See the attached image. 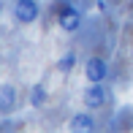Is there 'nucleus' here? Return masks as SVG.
<instances>
[{
    "instance_id": "1",
    "label": "nucleus",
    "mask_w": 133,
    "mask_h": 133,
    "mask_svg": "<svg viewBox=\"0 0 133 133\" xmlns=\"http://www.w3.org/2000/svg\"><path fill=\"white\" fill-rule=\"evenodd\" d=\"M38 14H41V8H38L35 0H16V5H14L16 22H22V25H33V22L38 19Z\"/></svg>"
},
{
    "instance_id": "2",
    "label": "nucleus",
    "mask_w": 133,
    "mask_h": 133,
    "mask_svg": "<svg viewBox=\"0 0 133 133\" xmlns=\"http://www.w3.org/2000/svg\"><path fill=\"white\" fill-rule=\"evenodd\" d=\"M57 22H60V27H63L65 33H76V30L82 27V14L74 5H63V8L57 11Z\"/></svg>"
},
{
    "instance_id": "3",
    "label": "nucleus",
    "mask_w": 133,
    "mask_h": 133,
    "mask_svg": "<svg viewBox=\"0 0 133 133\" xmlns=\"http://www.w3.org/2000/svg\"><path fill=\"white\" fill-rule=\"evenodd\" d=\"M106 74H109L106 60H101V57H90L87 63H84V76H87V82H90V84L103 82V79H106Z\"/></svg>"
},
{
    "instance_id": "4",
    "label": "nucleus",
    "mask_w": 133,
    "mask_h": 133,
    "mask_svg": "<svg viewBox=\"0 0 133 133\" xmlns=\"http://www.w3.org/2000/svg\"><path fill=\"white\" fill-rule=\"evenodd\" d=\"M103 101H106V87H103L101 82L90 84V87L84 90V106H87V109H98V106H103Z\"/></svg>"
},
{
    "instance_id": "5",
    "label": "nucleus",
    "mask_w": 133,
    "mask_h": 133,
    "mask_svg": "<svg viewBox=\"0 0 133 133\" xmlns=\"http://www.w3.org/2000/svg\"><path fill=\"white\" fill-rule=\"evenodd\" d=\"M14 106H16V87L14 84H3L0 87V111H14Z\"/></svg>"
},
{
    "instance_id": "6",
    "label": "nucleus",
    "mask_w": 133,
    "mask_h": 133,
    "mask_svg": "<svg viewBox=\"0 0 133 133\" xmlns=\"http://www.w3.org/2000/svg\"><path fill=\"white\" fill-rule=\"evenodd\" d=\"M92 128H95L92 114L79 111V114H74V117H71V130H92Z\"/></svg>"
},
{
    "instance_id": "7",
    "label": "nucleus",
    "mask_w": 133,
    "mask_h": 133,
    "mask_svg": "<svg viewBox=\"0 0 133 133\" xmlns=\"http://www.w3.org/2000/svg\"><path fill=\"white\" fill-rule=\"evenodd\" d=\"M46 98H49V92H46L44 84H33V90H30V103L33 106H44Z\"/></svg>"
},
{
    "instance_id": "8",
    "label": "nucleus",
    "mask_w": 133,
    "mask_h": 133,
    "mask_svg": "<svg viewBox=\"0 0 133 133\" xmlns=\"http://www.w3.org/2000/svg\"><path fill=\"white\" fill-rule=\"evenodd\" d=\"M74 63H76V54H74V52H68V54H63V57L57 60V68L63 71V74H68V71L74 68Z\"/></svg>"
},
{
    "instance_id": "9",
    "label": "nucleus",
    "mask_w": 133,
    "mask_h": 133,
    "mask_svg": "<svg viewBox=\"0 0 133 133\" xmlns=\"http://www.w3.org/2000/svg\"><path fill=\"white\" fill-rule=\"evenodd\" d=\"M0 14H3V3H0Z\"/></svg>"
},
{
    "instance_id": "10",
    "label": "nucleus",
    "mask_w": 133,
    "mask_h": 133,
    "mask_svg": "<svg viewBox=\"0 0 133 133\" xmlns=\"http://www.w3.org/2000/svg\"><path fill=\"white\" fill-rule=\"evenodd\" d=\"M130 3H133V0H130Z\"/></svg>"
}]
</instances>
